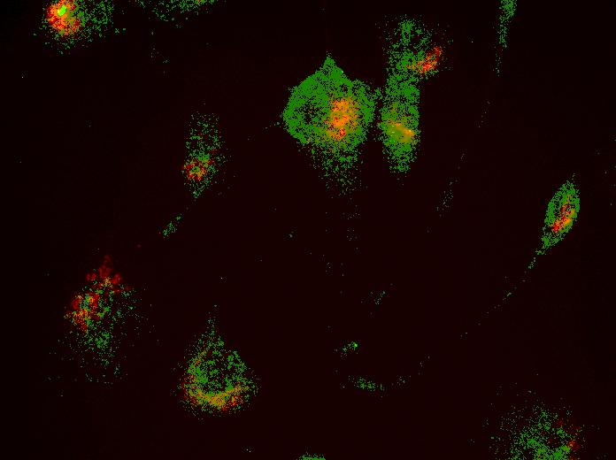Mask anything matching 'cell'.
Here are the masks:
<instances>
[{
  "instance_id": "cell-1",
  "label": "cell",
  "mask_w": 616,
  "mask_h": 460,
  "mask_svg": "<svg viewBox=\"0 0 616 460\" xmlns=\"http://www.w3.org/2000/svg\"><path fill=\"white\" fill-rule=\"evenodd\" d=\"M375 108L370 88L350 79L327 57L292 88L281 118L289 134L302 142L346 154L364 140Z\"/></svg>"
},
{
  "instance_id": "cell-2",
  "label": "cell",
  "mask_w": 616,
  "mask_h": 460,
  "mask_svg": "<svg viewBox=\"0 0 616 460\" xmlns=\"http://www.w3.org/2000/svg\"><path fill=\"white\" fill-rule=\"evenodd\" d=\"M411 80L390 72L380 114L383 142L397 158L404 159L418 141V110Z\"/></svg>"
},
{
  "instance_id": "cell-3",
  "label": "cell",
  "mask_w": 616,
  "mask_h": 460,
  "mask_svg": "<svg viewBox=\"0 0 616 460\" xmlns=\"http://www.w3.org/2000/svg\"><path fill=\"white\" fill-rule=\"evenodd\" d=\"M580 210L576 188L565 184L548 204L543 229L542 243L551 247L562 240L572 228Z\"/></svg>"
},
{
  "instance_id": "cell-4",
  "label": "cell",
  "mask_w": 616,
  "mask_h": 460,
  "mask_svg": "<svg viewBox=\"0 0 616 460\" xmlns=\"http://www.w3.org/2000/svg\"><path fill=\"white\" fill-rule=\"evenodd\" d=\"M44 19L48 27L63 38L79 34L84 26V16L79 2L57 0L44 9Z\"/></svg>"
},
{
  "instance_id": "cell-5",
  "label": "cell",
  "mask_w": 616,
  "mask_h": 460,
  "mask_svg": "<svg viewBox=\"0 0 616 460\" xmlns=\"http://www.w3.org/2000/svg\"><path fill=\"white\" fill-rule=\"evenodd\" d=\"M98 278V273L97 272H89L87 274V280L89 281H94Z\"/></svg>"
}]
</instances>
